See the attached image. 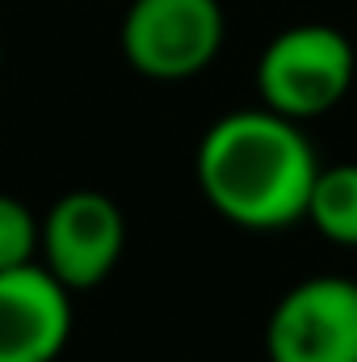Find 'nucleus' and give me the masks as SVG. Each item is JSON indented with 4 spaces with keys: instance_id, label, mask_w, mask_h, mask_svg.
Segmentation results:
<instances>
[{
    "instance_id": "obj_1",
    "label": "nucleus",
    "mask_w": 357,
    "mask_h": 362,
    "mask_svg": "<svg viewBox=\"0 0 357 362\" xmlns=\"http://www.w3.org/2000/svg\"><path fill=\"white\" fill-rule=\"evenodd\" d=\"M198 189L236 228L282 232L307 219V198L320 173L303 122L265 105L214 118L198 144Z\"/></svg>"
},
{
    "instance_id": "obj_2",
    "label": "nucleus",
    "mask_w": 357,
    "mask_h": 362,
    "mask_svg": "<svg viewBox=\"0 0 357 362\" xmlns=\"http://www.w3.org/2000/svg\"><path fill=\"white\" fill-rule=\"evenodd\" d=\"M353 76V42L337 25L303 21L265 42L257 59V97L265 110L290 122H311L349 97Z\"/></svg>"
},
{
    "instance_id": "obj_3",
    "label": "nucleus",
    "mask_w": 357,
    "mask_h": 362,
    "mask_svg": "<svg viewBox=\"0 0 357 362\" xmlns=\"http://www.w3.org/2000/svg\"><path fill=\"white\" fill-rule=\"evenodd\" d=\"M227 38V17L219 0H131L118 47L122 59L160 85L193 81L206 72Z\"/></svg>"
},
{
    "instance_id": "obj_4",
    "label": "nucleus",
    "mask_w": 357,
    "mask_h": 362,
    "mask_svg": "<svg viewBox=\"0 0 357 362\" xmlns=\"http://www.w3.org/2000/svg\"><path fill=\"white\" fill-rule=\"evenodd\" d=\"M269 362H357V278L315 274L269 312Z\"/></svg>"
},
{
    "instance_id": "obj_5",
    "label": "nucleus",
    "mask_w": 357,
    "mask_h": 362,
    "mask_svg": "<svg viewBox=\"0 0 357 362\" xmlns=\"http://www.w3.org/2000/svg\"><path fill=\"white\" fill-rule=\"evenodd\" d=\"M126 253V215L105 189H68L42 215V270L68 291H92Z\"/></svg>"
},
{
    "instance_id": "obj_6",
    "label": "nucleus",
    "mask_w": 357,
    "mask_h": 362,
    "mask_svg": "<svg viewBox=\"0 0 357 362\" xmlns=\"http://www.w3.org/2000/svg\"><path fill=\"white\" fill-rule=\"evenodd\" d=\"M72 341V291L34 266L0 270V362H55Z\"/></svg>"
},
{
    "instance_id": "obj_7",
    "label": "nucleus",
    "mask_w": 357,
    "mask_h": 362,
    "mask_svg": "<svg viewBox=\"0 0 357 362\" xmlns=\"http://www.w3.org/2000/svg\"><path fill=\"white\" fill-rule=\"evenodd\" d=\"M307 223L337 249H357V160L315 173L307 198Z\"/></svg>"
},
{
    "instance_id": "obj_8",
    "label": "nucleus",
    "mask_w": 357,
    "mask_h": 362,
    "mask_svg": "<svg viewBox=\"0 0 357 362\" xmlns=\"http://www.w3.org/2000/svg\"><path fill=\"white\" fill-rule=\"evenodd\" d=\"M42 245V219L17 194H0V270L34 266Z\"/></svg>"
},
{
    "instance_id": "obj_9",
    "label": "nucleus",
    "mask_w": 357,
    "mask_h": 362,
    "mask_svg": "<svg viewBox=\"0 0 357 362\" xmlns=\"http://www.w3.org/2000/svg\"><path fill=\"white\" fill-rule=\"evenodd\" d=\"M0 68H4V47H0Z\"/></svg>"
}]
</instances>
